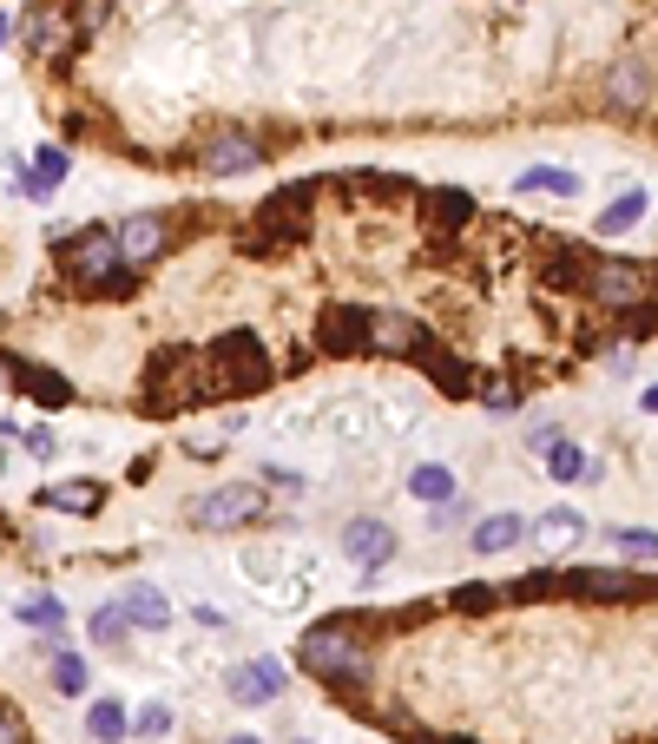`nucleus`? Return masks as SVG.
Masks as SVG:
<instances>
[{
	"mask_svg": "<svg viewBox=\"0 0 658 744\" xmlns=\"http://www.w3.org/2000/svg\"><path fill=\"white\" fill-rule=\"evenodd\" d=\"M296 666L310 672V678H323V685H363L369 678V646L356 639V626L350 619H330V626H310L303 633V646H296Z\"/></svg>",
	"mask_w": 658,
	"mask_h": 744,
	"instance_id": "f257e3e1",
	"label": "nucleus"
},
{
	"mask_svg": "<svg viewBox=\"0 0 658 744\" xmlns=\"http://www.w3.org/2000/svg\"><path fill=\"white\" fill-rule=\"evenodd\" d=\"M205 370V356L198 350H185V343H171V350H158L146 370V409L151 415H178V409H191V402H205V395H218L212 389V375Z\"/></svg>",
	"mask_w": 658,
	"mask_h": 744,
	"instance_id": "f03ea898",
	"label": "nucleus"
},
{
	"mask_svg": "<svg viewBox=\"0 0 658 744\" xmlns=\"http://www.w3.org/2000/svg\"><path fill=\"white\" fill-rule=\"evenodd\" d=\"M205 375H212V389H271L277 382V363L264 356V343H257V330H224L218 343L205 350Z\"/></svg>",
	"mask_w": 658,
	"mask_h": 744,
	"instance_id": "7ed1b4c3",
	"label": "nucleus"
},
{
	"mask_svg": "<svg viewBox=\"0 0 658 744\" xmlns=\"http://www.w3.org/2000/svg\"><path fill=\"white\" fill-rule=\"evenodd\" d=\"M586 291L606 303V310H632V303H652V264H626V257H606L586 271Z\"/></svg>",
	"mask_w": 658,
	"mask_h": 744,
	"instance_id": "20e7f679",
	"label": "nucleus"
},
{
	"mask_svg": "<svg viewBox=\"0 0 658 744\" xmlns=\"http://www.w3.org/2000/svg\"><path fill=\"white\" fill-rule=\"evenodd\" d=\"M257 508H264V495L251 488V481H224L212 495H198L191 501V527H205V533H230V527L257 521Z\"/></svg>",
	"mask_w": 658,
	"mask_h": 744,
	"instance_id": "39448f33",
	"label": "nucleus"
},
{
	"mask_svg": "<svg viewBox=\"0 0 658 744\" xmlns=\"http://www.w3.org/2000/svg\"><path fill=\"white\" fill-rule=\"evenodd\" d=\"M67 271H73L79 284H86V291H99V284H106L112 271H126V264H119V237H112L106 224L79 231L73 244H67Z\"/></svg>",
	"mask_w": 658,
	"mask_h": 744,
	"instance_id": "423d86ee",
	"label": "nucleus"
},
{
	"mask_svg": "<svg viewBox=\"0 0 658 744\" xmlns=\"http://www.w3.org/2000/svg\"><path fill=\"white\" fill-rule=\"evenodd\" d=\"M310 198H316V185H310V178H303V185H284V192H271V198L257 205V231H264L271 244L303 237V231H310Z\"/></svg>",
	"mask_w": 658,
	"mask_h": 744,
	"instance_id": "0eeeda50",
	"label": "nucleus"
},
{
	"mask_svg": "<svg viewBox=\"0 0 658 744\" xmlns=\"http://www.w3.org/2000/svg\"><path fill=\"white\" fill-rule=\"evenodd\" d=\"M316 350H323V356H369V310L330 303L323 323H316Z\"/></svg>",
	"mask_w": 658,
	"mask_h": 744,
	"instance_id": "6e6552de",
	"label": "nucleus"
},
{
	"mask_svg": "<svg viewBox=\"0 0 658 744\" xmlns=\"http://www.w3.org/2000/svg\"><path fill=\"white\" fill-rule=\"evenodd\" d=\"M119 264L126 271H146L151 257H165V244H171V224H165V212H139V218H126L119 231Z\"/></svg>",
	"mask_w": 658,
	"mask_h": 744,
	"instance_id": "1a4fd4ad",
	"label": "nucleus"
},
{
	"mask_svg": "<svg viewBox=\"0 0 658 744\" xmlns=\"http://www.w3.org/2000/svg\"><path fill=\"white\" fill-rule=\"evenodd\" d=\"M422 343H429V330L415 323V316H395V310H382V316H369V350L375 356H422Z\"/></svg>",
	"mask_w": 658,
	"mask_h": 744,
	"instance_id": "9d476101",
	"label": "nucleus"
},
{
	"mask_svg": "<svg viewBox=\"0 0 658 744\" xmlns=\"http://www.w3.org/2000/svg\"><path fill=\"white\" fill-rule=\"evenodd\" d=\"M343 554L363 567V574H382L395 560V527L389 521H350L343 527Z\"/></svg>",
	"mask_w": 658,
	"mask_h": 744,
	"instance_id": "9b49d317",
	"label": "nucleus"
},
{
	"mask_svg": "<svg viewBox=\"0 0 658 744\" xmlns=\"http://www.w3.org/2000/svg\"><path fill=\"white\" fill-rule=\"evenodd\" d=\"M257 165H264V146L244 139V133H218L198 151V172H212V178H237V172H257Z\"/></svg>",
	"mask_w": 658,
	"mask_h": 744,
	"instance_id": "f8f14e48",
	"label": "nucleus"
},
{
	"mask_svg": "<svg viewBox=\"0 0 658 744\" xmlns=\"http://www.w3.org/2000/svg\"><path fill=\"white\" fill-rule=\"evenodd\" d=\"M646 99H652V74H646V60H612V67H606V106L639 112Z\"/></svg>",
	"mask_w": 658,
	"mask_h": 744,
	"instance_id": "ddd939ff",
	"label": "nucleus"
},
{
	"mask_svg": "<svg viewBox=\"0 0 658 744\" xmlns=\"http://www.w3.org/2000/svg\"><path fill=\"white\" fill-rule=\"evenodd\" d=\"M284 692V666L277 659H244V666L230 672V698L237 705H271Z\"/></svg>",
	"mask_w": 658,
	"mask_h": 744,
	"instance_id": "4468645a",
	"label": "nucleus"
},
{
	"mask_svg": "<svg viewBox=\"0 0 658 744\" xmlns=\"http://www.w3.org/2000/svg\"><path fill=\"white\" fill-rule=\"evenodd\" d=\"M560 587H573V594H586V599H632V594H646L652 580H639V574H612V567H580V574H567Z\"/></svg>",
	"mask_w": 658,
	"mask_h": 744,
	"instance_id": "2eb2a0df",
	"label": "nucleus"
},
{
	"mask_svg": "<svg viewBox=\"0 0 658 744\" xmlns=\"http://www.w3.org/2000/svg\"><path fill=\"white\" fill-rule=\"evenodd\" d=\"M119 613H126V626H139V633H165V626H171V599L158 594V587H146V580L126 587Z\"/></svg>",
	"mask_w": 658,
	"mask_h": 744,
	"instance_id": "dca6fc26",
	"label": "nucleus"
},
{
	"mask_svg": "<svg viewBox=\"0 0 658 744\" xmlns=\"http://www.w3.org/2000/svg\"><path fill=\"white\" fill-rule=\"evenodd\" d=\"M415 363L429 370V382H435L441 395H474V370H468L461 356H448V350H441L435 336L422 343V356H415Z\"/></svg>",
	"mask_w": 658,
	"mask_h": 744,
	"instance_id": "f3484780",
	"label": "nucleus"
},
{
	"mask_svg": "<svg viewBox=\"0 0 658 744\" xmlns=\"http://www.w3.org/2000/svg\"><path fill=\"white\" fill-rule=\"evenodd\" d=\"M592 264H599L592 251H580V244L560 237V244L547 251V284H553V291H586V271H592Z\"/></svg>",
	"mask_w": 658,
	"mask_h": 744,
	"instance_id": "a211bd4d",
	"label": "nucleus"
},
{
	"mask_svg": "<svg viewBox=\"0 0 658 744\" xmlns=\"http://www.w3.org/2000/svg\"><path fill=\"white\" fill-rule=\"evenodd\" d=\"M86 738L92 744H126L132 738V712H126L119 698H92V705H86Z\"/></svg>",
	"mask_w": 658,
	"mask_h": 744,
	"instance_id": "6ab92c4d",
	"label": "nucleus"
},
{
	"mask_svg": "<svg viewBox=\"0 0 658 744\" xmlns=\"http://www.w3.org/2000/svg\"><path fill=\"white\" fill-rule=\"evenodd\" d=\"M520 540H527V521L508 515V508L474 521V554H508V547H520Z\"/></svg>",
	"mask_w": 658,
	"mask_h": 744,
	"instance_id": "aec40b11",
	"label": "nucleus"
},
{
	"mask_svg": "<svg viewBox=\"0 0 658 744\" xmlns=\"http://www.w3.org/2000/svg\"><path fill=\"white\" fill-rule=\"evenodd\" d=\"M533 533H540L553 554H567L573 540H586V515H580V508H547V515L533 521Z\"/></svg>",
	"mask_w": 658,
	"mask_h": 744,
	"instance_id": "412c9836",
	"label": "nucleus"
},
{
	"mask_svg": "<svg viewBox=\"0 0 658 744\" xmlns=\"http://www.w3.org/2000/svg\"><path fill=\"white\" fill-rule=\"evenodd\" d=\"M409 495H415V501H429V508H448V501H454V468L422 461V468L409 474Z\"/></svg>",
	"mask_w": 658,
	"mask_h": 744,
	"instance_id": "4be33fe9",
	"label": "nucleus"
},
{
	"mask_svg": "<svg viewBox=\"0 0 658 744\" xmlns=\"http://www.w3.org/2000/svg\"><path fill=\"white\" fill-rule=\"evenodd\" d=\"M422 212H429V224H441V231H461V224L474 218V198L448 185V192H429V198H422Z\"/></svg>",
	"mask_w": 658,
	"mask_h": 744,
	"instance_id": "5701e85b",
	"label": "nucleus"
},
{
	"mask_svg": "<svg viewBox=\"0 0 658 744\" xmlns=\"http://www.w3.org/2000/svg\"><path fill=\"white\" fill-rule=\"evenodd\" d=\"M13 382H20V389H33V402H40V409H67V402H73V382H60L53 370H20Z\"/></svg>",
	"mask_w": 658,
	"mask_h": 744,
	"instance_id": "b1692460",
	"label": "nucleus"
},
{
	"mask_svg": "<svg viewBox=\"0 0 658 744\" xmlns=\"http://www.w3.org/2000/svg\"><path fill=\"white\" fill-rule=\"evenodd\" d=\"M639 218H646V192H619V198L606 205V218H599V237H626Z\"/></svg>",
	"mask_w": 658,
	"mask_h": 744,
	"instance_id": "393cba45",
	"label": "nucleus"
},
{
	"mask_svg": "<svg viewBox=\"0 0 658 744\" xmlns=\"http://www.w3.org/2000/svg\"><path fill=\"white\" fill-rule=\"evenodd\" d=\"M86 685H92V666L79 659L73 646H60V653H53V692H60V698H79Z\"/></svg>",
	"mask_w": 658,
	"mask_h": 744,
	"instance_id": "a878e982",
	"label": "nucleus"
},
{
	"mask_svg": "<svg viewBox=\"0 0 658 744\" xmlns=\"http://www.w3.org/2000/svg\"><path fill=\"white\" fill-rule=\"evenodd\" d=\"M40 508H60V515H92V508H99V481H67V488H47V495H40Z\"/></svg>",
	"mask_w": 658,
	"mask_h": 744,
	"instance_id": "bb28decb",
	"label": "nucleus"
},
{
	"mask_svg": "<svg viewBox=\"0 0 658 744\" xmlns=\"http://www.w3.org/2000/svg\"><path fill=\"white\" fill-rule=\"evenodd\" d=\"M520 192H553V198H580V172H553V165H533V172H520Z\"/></svg>",
	"mask_w": 658,
	"mask_h": 744,
	"instance_id": "cd10ccee",
	"label": "nucleus"
},
{
	"mask_svg": "<svg viewBox=\"0 0 658 744\" xmlns=\"http://www.w3.org/2000/svg\"><path fill=\"white\" fill-rule=\"evenodd\" d=\"M586 461H592V454H586L580 442H567V435L547 448V474H553V481H586Z\"/></svg>",
	"mask_w": 658,
	"mask_h": 744,
	"instance_id": "c85d7f7f",
	"label": "nucleus"
},
{
	"mask_svg": "<svg viewBox=\"0 0 658 744\" xmlns=\"http://www.w3.org/2000/svg\"><path fill=\"white\" fill-rule=\"evenodd\" d=\"M606 540H612L626 560H658V527H606Z\"/></svg>",
	"mask_w": 658,
	"mask_h": 744,
	"instance_id": "c756f323",
	"label": "nucleus"
},
{
	"mask_svg": "<svg viewBox=\"0 0 658 744\" xmlns=\"http://www.w3.org/2000/svg\"><path fill=\"white\" fill-rule=\"evenodd\" d=\"M20 619H27V626H47V633H60V619H67V606H60V599H20Z\"/></svg>",
	"mask_w": 658,
	"mask_h": 744,
	"instance_id": "7c9ffc66",
	"label": "nucleus"
},
{
	"mask_svg": "<svg viewBox=\"0 0 658 744\" xmlns=\"http://www.w3.org/2000/svg\"><path fill=\"white\" fill-rule=\"evenodd\" d=\"M73 172V158H67V146H40L33 151V178H47V185H60Z\"/></svg>",
	"mask_w": 658,
	"mask_h": 744,
	"instance_id": "2f4dec72",
	"label": "nucleus"
},
{
	"mask_svg": "<svg viewBox=\"0 0 658 744\" xmlns=\"http://www.w3.org/2000/svg\"><path fill=\"white\" fill-rule=\"evenodd\" d=\"M165 732H171V712H165V705H139V712H132V738H165Z\"/></svg>",
	"mask_w": 658,
	"mask_h": 744,
	"instance_id": "473e14b6",
	"label": "nucleus"
},
{
	"mask_svg": "<svg viewBox=\"0 0 658 744\" xmlns=\"http://www.w3.org/2000/svg\"><path fill=\"white\" fill-rule=\"evenodd\" d=\"M474 395H481L488 409H513V402H520L513 382H501V375H474Z\"/></svg>",
	"mask_w": 658,
	"mask_h": 744,
	"instance_id": "72a5a7b5",
	"label": "nucleus"
},
{
	"mask_svg": "<svg viewBox=\"0 0 658 744\" xmlns=\"http://www.w3.org/2000/svg\"><path fill=\"white\" fill-rule=\"evenodd\" d=\"M92 639L119 646V639H126V613H119V606H99V613H92Z\"/></svg>",
	"mask_w": 658,
	"mask_h": 744,
	"instance_id": "f704fd0d",
	"label": "nucleus"
},
{
	"mask_svg": "<svg viewBox=\"0 0 658 744\" xmlns=\"http://www.w3.org/2000/svg\"><path fill=\"white\" fill-rule=\"evenodd\" d=\"M626 316V336H652L658 330V303H632V310H619Z\"/></svg>",
	"mask_w": 658,
	"mask_h": 744,
	"instance_id": "c9c22d12",
	"label": "nucleus"
},
{
	"mask_svg": "<svg viewBox=\"0 0 658 744\" xmlns=\"http://www.w3.org/2000/svg\"><path fill=\"white\" fill-rule=\"evenodd\" d=\"M0 744H33V732H27V718H20L13 705H0Z\"/></svg>",
	"mask_w": 658,
	"mask_h": 744,
	"instance_id": "e433bc0d",
	"label": "nucleus"
},
{
	"mask_svg": "<svg viewBox=\"0 0 658 744\" xmlns=\"http://www.w3.org/2000/svg\"><path fill=\"white\" fill-rule=\"evenodd\" d=\"M553 587H560L553 574H527V580H513V594L520 599H540V594H553Z\"/></svg>",
	"mask_w": 658,
	"mask_h": 744,
	"instance_id": "4c0bfd02",
	"label": "nucleus"
},
{
	"mask_svg": "<svg viewBox=\"0 0 658 744\" xmlns=\"http://www.w3.org/2000/svg\"><path fill=\"white\" fill-rule=\"evenodd\" d=\"M494 599H501V594H488V587H461L454 606H461V613H481V606H494Z\"/></svg>",
	"mask_w": 658,
	"mask_h": 744,
	"instance_id": "58836bf2",
	"label": "nucleus"
},
{
	"mask_svg": "<svg viewBox=\"0 0 658 744\" xmlns=\"http://www.w3.org/2000/svg\"><path fill=\"white\" fill-rule=\"evenodd\" d=\"M7 375H20V363H7V356H0V382H7Z\"/></svg>",
	"mask_w": 658,
	"mask_h": 744,
	"instance_id": "ea45409f",
	"label": "nucleus"
},
{
	"mask_svg": "<svg viewBox=\"0 0 658 744\" xmlns=\"http://www.w3.org/2000/svg\"><path fill=\"white\" fill-rule=\"evenodd\" d=\"M646 409H652V415H658V382H652V389H646Z\"/></svg>",
	"mask_w": 658,
	"mask_h": 744,
	"instance_id": "a19ab883",
	"label": "nucleus"
},
{
	"mask_svg": "<svg viewBox=\"0 0 658 744\" xmlns=\"http://www.w3.org/2000/svg\"><path fill=\"white\" fill-rule=\"evenodd\" d=\"M7 33H13V20H7V13H0V47H7Z\"/></svg>",
	"mask_w": 658,
	"mask_h": 744,
	"instance_id": "79ce46f5",
	"label": "nucleus"
},
{
	"mask_svg": "<svg viewBox=\"0 0 658 744\" xmlns=\"http://www.w3.org/2000/svg\"><path fill=\"white\" fill-rule=\"evenodd\" d=\"M422 744H474V738H422Z\"/></svg>",
	"mask_w": 658,
	"mask_h": 744,
	"instance_id": "37998d69",
	"label": "nucleus"
},
{
	"mask_svg": "<svg viewBox=\"0 0 658 744\" xmlns=\"http://www.w3.org/2000/svg\"><path fill=\"white\" fill-rule=\"evenodd\" d=\"M230 744H257V738H230Z\"/></svg>",
	"mask_w": 658,
	"mask_h": 744,
	"instance_id": "c03bdc74",
	"label": "nucleus"
}]
</instances>
